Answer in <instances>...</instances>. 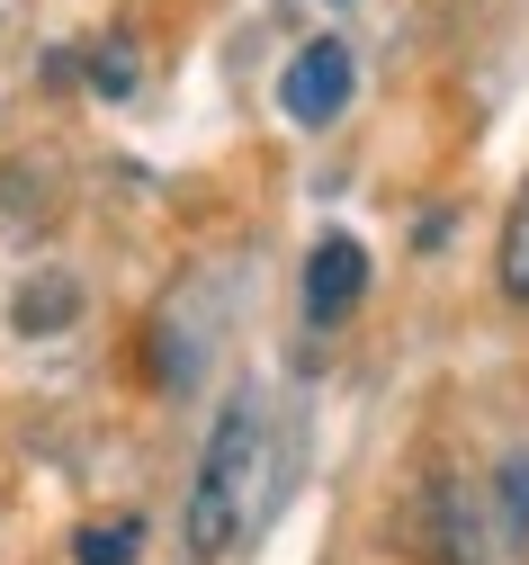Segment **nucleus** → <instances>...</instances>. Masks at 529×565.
<instances>
[{
    "mask_svg": "<svg viewBox=\"0 0 529 565\" xmlns=\"http://www.w3.org/2000/svg\"><path fill=\"white\" fill-rule=\"evenodd\" d=\"M431 530H422V547H431V565H485V521H476V503L458 484H431V512H422Z\"/></svg>",
    "mask_w": 529,
    "mask_h": 565,
    "instance_id": "obj_4",
    "label": "nucleus"
},
{
    "mask_svg": "<svg viewBox=\"0 0 529 565\" xmlns=\"http://www.w3.org/2000/svg\"><path fill=\"white\" fill-rule=\"evenodd\" d=\"M19 332H63L72 315H82V278H63V269H45V278H28L19 288Z\"/></svg>",
    "mask_w": 529,
    "mask_h": 565,
    "instance_id": "obj_5",
    "label": "nucleus"
},
{
    "mask_svg": "<svg viewBox=\"0 0 529 565\" xmlns=\"http://www.w3.org/2000/svg\"><path fill=\"white\" fill-rule=\"evenodd\" d=\"M135 556H144V521H126V512L91 521L82 539H72V565H135Z\"/></svg>",
    "mask_w": 529,
    "mask_h": 565,
    "instance_id": "obj_8",
    "label": "nucleus"
},
{
    "mask_svg": "<svg viewBox=\"0 0 529 565\" xmlns=\"http://www.w3.org/2000/svg\"><path fill=\"white\" fill-rule=\"evenodd\" d=\"M359 297H368V252H359V234H324V243L306 252V315H315V323H350Z\"/></svg>",
    "mask_w": 529,
    "mask_h": 565,
    "instance_id": "obj_3",
    "label": "nucleus"
},
{
    "mask_svg": "<svg viewBox=\"0 0 529 565\" xmlns=\"http://www.w3.org/2000/svg\"><path fill=\"white\" fill-rule=\"evenodd\" d=\"M494 278H502V297L529 306V180L511 198V216H502V243H494Z\"/></svg>",
    "mask_w": 529,
    "mask_h": 565,
    "instance_id": "obj_6",
    "label": "nucleus"
},
{
    "mask_svg": "<svg viewBox=\"0 0 529 565\" xmlns=\"http://www.w3.org/2000/svg\"><path fill=\"white\" fill-rule=\"evenodd\" d=\"M350 90H359V63H350V45H341V36L296 45V63L278 73V108H287L296 126H332V117L350 108Z\"/></svg>",
    "mask_w": 529,
    "mask_h": 565,
    "instance_id": "obj_2",
    "label": "nucleus"
},
{
    "mask_svg": "<svg viewBox=\"0 0 529 565\" xmlns=\"http://www.w3.org/2000/svg\"><path fill=\"white\" fill-rule=\"evenodd\" d=\"M494 539H529V449H511L502 458V476H494Z\"/></svg>",
    "mask_w": 529,
    "mask_h": 565,
    "instance_id": "obj_7",
    "label": "nucleus"
},
{
    "mask_svg": "<svg viewBox=\"0 0 529 565\" xmlns=\"http://www.w3.org/2000/svg\"><path fill=\"white\" fill-rule=\"evenodd\" d=\"M91 82H99V99H135V82H144V54H135V36H108V45L91 54Z\"/></svg>",
    "mask_w": 529,
    "mask_h": 565,
    "instance_id": "obj_9",
    "label": "nucleus"
},
{
    "mask_svg": "<svg viewBox=\"0 0 529 565\" xmlns=\"http://www.w3.org/2000/svg\"><path fill=\"white\" fill-rule=\"evenodd\" d=\"M261 476H269V404L261 395H234L207 431V458H198V484H189V556H224L252 512H261Z\"/></svg>",
    "mask_w": 529,
    "mask_h": 565,
    "instance_id": "obj_1",
    "label": "nucleus"
}]
</instances>
